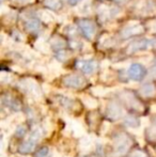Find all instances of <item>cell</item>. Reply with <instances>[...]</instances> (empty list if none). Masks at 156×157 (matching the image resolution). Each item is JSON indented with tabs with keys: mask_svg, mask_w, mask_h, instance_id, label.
<instances>
[{
	"mask_svg": "<svg viewBox=\"0 0 156 157\" xmlns=\"http://www.w3.org/2000/svg\"><path fill=\"white\" fill-rule=\"evenodd\" d=\"M48 153H49V149L47 147H43L39 150V151L36 152L34 154V157H47Z\"/></svg>",
	"mask_w": 156,
	"mask_h": 157,
	"instance_id": "obj_22",
	"label": "cell"
},
{
	"mask_svg": "<svg viewBox=\"0 0 156 157\" xmlns=\"http://www.w3.org/2000/svg\"><path fill=\"white\" fill-rule=\"evenodd\" d=\"M121 116H122V108H121L120 104L115 101L109 103L108 107H107V117L109 120L116 121L120 119Z\"/></svg>",
	"mask_w": 156,
	"mask_h": 157,
	"instance_id": "obj_8",
	"label": "cell"
},
{
	"mask_svg": "<svg viewBox=\"0 0 156 157\" xmlns=\"http://www.w3.org/2000/svg\"><path fill=\"white\" fill-rule=\"evenodd\" d=\"M80 1L81 0H67V2H69L70 4H72V6H76V4H78Z\"/></svg>",
	"mask_w": 156,
	"mask_h": 157,
	"instance_id": "obj_29",
	"label": "cell"
},
{
	"mask_svg": "<svg viewBox=\"0 0 156 157\" xmlns=\"http://www.w3.org/2000/svg\"><path fill=\"white\" fill-rule=\"evenodd\" d=\"M152 42L149 41L148 39H140L137 41L133 42L131 45L127 47V54H134V52H140V50H144L151 45Z\"/></svg>",
	"mask_w": 156,
	"mask_h": 157,
	"instance_id": "obj_7",
	"label": "cell"
},
{
	"mask_svg": "<svg viewBox=\"0 0 156 157\" xmlns=\"http://www.w3.org/2000/svg\"><path fill=\"white\" fill-rule=\"evenodd\" d=\"M155 87L152 85V83H146L143 85L141 88H140V94L144 97H149V96H152L155 93Z\"/></svg>",
	"mask_w": 156,
	"mask_h": 157,
	"instance_id": "obj_16",
	"label": "cell"
},
{
	"mask_svg": "<svg viewBox=\"0 0 156 157\" xmlns=\"http://www.w3.org/2000/svg\"><path fill=\"white\" fill-rule=\"evenodd\" d=\"M127 157H149V156L146 152L141 151V150H134V151H131L128 154Z\"/></svg>",
	"mask_w": 156,
	"mask_h": 157,
	"instance_id": "obj_23",
	"label": "cell"
},
{
	"mask_svg": "<svg viewBox=\"0 0 156 157\" xmlns=\"http://www.w3.org/2000/svg\"><path fill=\"white\" fill-rule=\"evenodd\" d=\"M26 132H27V129H26L25 126L19 125V126H17L15 135H16V137H18V138H21V137H24L26 135Z\"/></svg>",
	"mask_w": 156,
	"mask_h": 157,
	"instance_id": "obj_25",
	"label": "cell"
},
{
	"mask_svg": "<svg viewBox=\"0 0 156 157\" xmlns=\"http://www.w3.org/2000/svg\"><path fill=\"white\" fill-rule=\"evenodd\" d=\"M76 67L81 70L85 74H92L97 68V63L94 60H79L76 62Z\"/></svg>",
	"mask_w": 156,
	"mask_h": 157,
	"instance_id": "obj_9",
	"label": "cell"
},
{
	"mask_svg": "<svg viewBox=\"0 0 156 157\" xmlns=\"http://www.w3.org/2000/svg\"><path fill=\"white\" fill-rule=\"evenodd\" d=\"M152 31L156 33V21H154V23L152 24Z\"/></svg>",
	"mask_w": 156,
	"mask_h": 157,
	"instance_id": "obj_30",
	"label": "cell"
},
{
	"mask_svg": "<svg viewBox=\"0 0 156 157\" xmlns=\"http://www.w3.org/2000/svg\"><path fill=\"white\" fill-rule=\"evenodd\" d=\"M118 13V9L115 6H106V4H101L98 6V15H100L102 21H107V19L113 17Z\"/></svg>",
	"mask_w": 156,
	"mask_h": 157,
	"instance_id": "obj_10",
	"label": "cell"
},
{
	"mask_svg": "<svg viewBox=\"0 0 156 157\" xmlns=\"http://www.w3.org/2000/svg\"><path fill=\"white\" fill-rule=\"evenodd\" d=\"M57 57H58V59H59L60 61H65V60H67V59L70 57V54H67V52H64V50L61 49L60 52H58Z\"/></svg>",
	"mask_w": 156,
	"mask_h": 157,
	"instance_id": "obj_26",
	"label": "cell"
},
{
	"mask_svg": "<svg viewBox=\"0 0 156 157\" xmlns=\"http://www.w3.org/2000/svg\"><path fill=\"white\" fill-rule=\"evenodd\" d=\"M19 87L24 92L28 94H31L32 96H40L41 95V90H40L39 85L36 80L30 78H26L19 81Z\"/></svg>",
	"mask_w": 156,
	"mask_h": 157,
	"instance_id": "obj_2",
	"label": "cell"
},
{
	"mask_svg": "<svg viewBox=\"0 0 156 157\" xmlns=\"http://www.w3.org/2000/svg\"><path fill=\"white\" fill-rule=\"evenodd\" d=\"M87 83L86 79L82 76L78 74H72L67 75L63 78V85L67 88H73V89H81L82 87H85V85Z\"/></svg>",
	"mask_w": 156,
	"mask_h": 157,
	"instance_id": "obj_3",
	"label": "cell"
},
{
	"mask_svg": "<svg viewBox=\"0 0 156 157\" xmlns=\"http://www.w3.org/2000/svg\"><path fill=\"white\" fill-rule=\"evenodd\" d=\"M131 140L125 134H120L115 139V154L116 156H123L128 151Z\"/></svg>",
	"mask_w": 156,
	"mask_h": 157,
	"instance_id": "obj_1",
	"label": "cell"
},
{
	"mask_svg": "<svg viewBox=\"0 0 156 157\" xmlns=\"http://www.w3.org/2000/svg\"><path fill=\"white\" fill-rule=\"evenodd\" d=\"M115 1H117V2H119V3H121V4H124V3H126L128 0H115Z\"/></svg>",
	"mask_w": 156,
	"mask_h": 157,
	"instance_id": "obj_31",
	"label": "cell"
},
{
	"mask_svg": "<svg viewBox=\"0 0 156 157\" xmlns=\"http://www.w3.org/2000/svg\"><path fill=\"white\" fill-rule=\"evenodd\" d=\"M50 46L51 48L57 50H61L67 46V41L63 37H61L60 35H54L50 39Z\"/></svg>",
	"mask_w": 156,
	"mask_h": 157,
	"instance_id": "obj_13",
	"label": "cell"
},
{
	"mask_svg": "<svg viewBox=\"0 0 156 157\" xmlns=\"http://www.w3.org/2000/svg\"><path fill=\"white\" fill-rule=\"evenodd\" d=\"M152 10V6L149 2L144 1V0H140L137 4H136V11L142 14H148L150 11Z\"/></svg>",
	"mask_w": 156,
	"mask_h": 157,
	"instance_id": "obj_15",
	"label": "cell"
},
{
	"mask_svg": "<svg viewBox=\"0 0 156 157\" xmlns=\"http://www.w3.org/2000/svg\"><path fill=\"white\" fill-rule=\"evenodd\" d=\"M2 104L6 107L11 108L14 111H19L21 108V105L15 97H13L11 94H3L2 95Z\"/></svg>",
	"mask_w": 156,
	"mask_h": 157,
	"instance_id": "obj_11",
	"label": "cell"
},
{
	"mask_svg": "<svg viewBox=\"0 0 156 157\" xmlns=\"http://www.w3.org/2000/svg\"><path fill=\"white\" fill-rule=\"evenodd\" d=\"M34 45H36V48L39 50V52H44V54H48L49 50H50V47H51L50 44H46L43 40H39V41H36Z\"/></svg>",
	"mask_w": 156,
	"mask_h": 157,
	"instance_id": "obj_18",
	"label": "cell"
},
{
	"mask_svg": "<svg viewBox=\"0 0 156 157\" xmlns=\"http://www.w3.org/2000/svg\"><path fill=\"white\" fill-rule=\"evenodd\" d=\"M58 101L60 103L61 106H63V107L67 108V109L72 108L74 104V101H72V99L67 98V97H63V96H58Z\"/></svg>",
	"mask_w": 156,
	"mask_h": 157,
	"instance_id": "obj_21",
	"label": "cell"
},
{
	"mask_svg": "<svg viewBox=\"0 0 156 157\" xmlns=\"http://www.w3.org/2000/svg\"><path fill=\"white\" fill-rule=\"evenodd\" d=\"M153 124H154V126L156 127V117L154 118V120H153Z\"/></svg>",
	"mask_w": 156,
	"mask_h": 157,
	"instance_id": "obj_32",
	"label": "cell"
},
{
	"mask_svg": "<svg viewBox=\"0 0 156 157\" xmlns=\"http://www.w3.org/2000/svg\"><path fill=\"white\" fill-rule=\"evenodd\" d=\"M38 16L39 18H41L42 21H44V23H51V21H54V15L51 14V12H49V11L47 10H40L38 12Z\"/></svg>",
	"mask_w": 156,
	"mask_h": 157,
	"instance_id": "obj_17",
	"label": "cell"
},
{
	"mask_svg": "<svg viewBox=\"0 0 156 157\" xmlns=\"http://www.w3.org/2000/svg\"><path fill=\"white\" fill-rule=\"evenodd\" d=\"M78 27L80 28L83 35L89 40L93 39L96 33V25L94 24V21H90V19H79Z\"/></svg>",
	"mask_w": 156,
	"mask_h": 157,
	"instance_id": "obj_4",
	"label": "cell"
},
{
	"mask_svg": "<svg viewBox=\"0 0 156 157\" xmlns=\"http://www.w3.org/2000/svg\"><path fill=\"white\" fill-rule=\"evenodd\" d=\"M128 75L133 80L139 81V80H141V79L144 77V75H146V70H144V67L141 65V64L134 63L129 66Z\"/></svg>",
	"mask_w": 156,
	"mask_h": 157,
	"instance_id": "obj_6",
	"label": "cell"
},
{
	"mask_svg": "<svg viewBox=\"0 0 156 157\" xmlns=\"http://www.w3.org/2000/svg\"><path fill=\"white\" fill-rule=\"evenodd\" d=\"M36 139L33 138H29L27 141H25V142H23L21 145H19V153L21 154H29L31 153L32 151H33L34 149H36Z\"/></svg>",
	"mask_w": 156,
	"mask_h": 157,
	"instance_id": "obj_12",
	"label": "cell"
},
{
	"mask_svg": "<svg viewBox=\"0 0 156 157\" xmlns=\"http://www.w3.org/2000/svg\"><path fill=\"white\" fill-rule=\"evenodd\" d=\"M14 2H18V3H30V2H33L34 0H12Z\"/></svg>",
	"mask_w": 156,
	"mask_h": 157,
	"instance_id": "obj_28",
	"label": "cell"
},
{
	"mask_svg": "<svg viewBox=\"0 0 156 157\" xmlns=\"http://www.w3.org/2000/svg\"><path fill=\"white\" fill-rule=\"evenodd\" d=\"M124 124L129 127H137L139 126V120L134 116H127L124 119Z\"/></svg>",
	"mask_w": 156,
	"mask_h": 157,
	"instance_id": "obj_19",
	"label": "cell"
},
{
	"mask_svg": "<svg viewBox=\"0 0 156 157\" xmlns=\"http://www.w3.org/2000/svg\"><path fill=\"white\" fill-rule=\"evenodd\" d=\"M44 3L51 10H60L61 8V0H44Z\"/></svg>",
	"mask_w": 156,
	"mask_h": 157,
	"instance_id": "obj_20",
	"label": "cell"
},
{
	"mask_svg": "<svg viewBox=\"0 0 156 157\" xmlns=\"http://www.w3.org/2000/svg\"><path fill=\"white\" fill-rule=\"evenodd\" d=\"M144 32V27L140 24H134V25H127L125 28H123L120 33V36L122 39H128L134 35H139Z\"/></svg>",
	"mask_w": 156,
	"mask_h": 157,
	"instance_id": "obj_5",
	"label": "cell"
},
{
	"mask_svg": "<svg viewBox=\"0 0 156 157\" xmlns=\"http://www.w3.org/2000/svg\"><path fill=\"white\" fill-rule=\"evenodd\" d=\"M149 76L151 77V78H156V61L154 62L152 66H151L150 71H149Z\"/></svg>",
	"mask_w": 156,
	"mask_h": 157,
	"instance_id": "obj_27",
	"label": "cell"
},
{
	"mask_svg": "<svg viewBox=\"0 0 156 157\" xmlns=\"http://www.w3.org/2000/svg\"><path fill=\"white\" fill-rule=\"evenodd\" d=\"M85 104H86V106L89 108H95L96 106H97V103H96L95 99H93L92 97H89V96L85 97Z\"/></svg>",
	"mask_w": 156,
	"mask_h": 157,
	"instance_id": "obj_24",
	"label": "cell"
},
{
	"mask_svg": "<svg viewBox=\"0 0 156 157\" xmlns=\"http://www.w3.org/2000/svg\"><path fill=\"white\" fill-rule=\"evenodd\" d=\"M25 28L27 29V31L31 33H36L41 29V25H40V21L36 18H30L27 19V21L25 23Z\"/></svg>",
	"mask_w": 156,
	"mask_h": 157,
	"instance_id": "obj_14",
	"label": "cell"
}]
</instances>
